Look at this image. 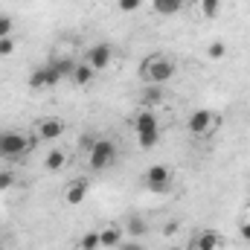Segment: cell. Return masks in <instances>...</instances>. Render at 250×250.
I'll list each match as a JSON object with an SVG mask.
<instances>
[{
  "instance_id": "83f0119b",
  "label": "cell",
  "mask_w": 250,
  "mask_h": 250,
  "mask_svg": "<svg viewBox=\"0 0 250 250\" xmlns=\"http://www.w3.org/2000/svg\"><path fill=\"white\" fill-rule=\"evenodd\" d=\"M239 233H242V239H245V242H250V218H248V221H242Z\"/></svg>"
},
{
  "instance_id": "d6a6232c",
  "label": "cell",
  "mask_w": 250,
  "mask_h": 250,
  "mask_svg": "<svg viewBox=\"0 0 250 250\" xmlns=\"http://www.w3.org/2000/svg\"><path fill=\"white\" fill-rule=\"evenodd\" d=\"M96 250H102V248H96Z\"/></svg>"
},
{
  "instance_id": "6da1fadb",
  "label": "cell",
  "mask_w": 250,
  "mask_h": 250,
  "mask_svg": "<svg viewBox=\"0 0 250 250\" xmlns=\"http://www.w3.org/2000/svg\"><path fill=\"white\" fill-rule=\"evenodd\" d=\"M178 73V64L166 56H148L146 62L140 64V79L146 84H169Z\"/></svg>"
},
{
  "instance_id": "8992f818",
  "label": "cell",
  "mask_w": 250,
  "mask_h": 250,
  "mask_svg": "<svg viewBox=\"0 0 250 250\" xmlns=\"http://www.w3.org/2000/svg\"><path fill=\"white\" fill-rule=\"evenodd\" d=\"M59 82H62V76H59V70H56L53 64H44V67H38V70L29 73V87H32V90L53 87V84H59Z\"/></svg>"
},
{
  "instance_id": "d4e9b609",
  "label": "cell",
  "mask_w": 250,
  "mask_h": 250,
  "mask_svg": "<svg viewBox=\"0 0 250 250\" xmlns=\"http://www.w3.org/2000/svg\"><path fill=\"white\" fill-rule=\"evenodd\" d=\"M96 140H99V137H96V134H84V137H82V140H79V148H82V151H84V154H87V151H90V148H93V146H96Z\"/></svg>"
},
{
  "instance_id": "ba28073f",
  "label": "cell",
  "mask_w": 250,
  "mask_h": 250,
  "mask_svg": "<svg viewBox=\"0 0 250 250\" xmlns=\"http://www.w3.org/2000/svg\"><path fill=\"white\" fill-rule=\"evenodd\" d=\"M189 250H224V239H221V233H215V230H201V233L195 236V242H192Z\"/></svg>"
},
{
  "instance_id": "44dd1931",
  "label": "cell",
  "mask_w": 250,
  "mask_h": 250,
  "mask_svg": "<svg viewBox=\"0 0 250 250\" xmlns=\"http://www.w3.org/2000/svg\"><path fill=\"white\" fill-rule=\"evenodd\" d=\"M160 140V131H146V134H137V146L140 148H154Z\"/></svg>"
},
{
  "instance_id": "9a60e30c",
  "label": "cell",
  "mask_w": 250,
  "mask_h": 250,
  "mask_svg": "<svg viewBox=\"0 0 250 250\" xmlns=\"http://www.w3.org/2000/svg\"><path fill=\"white\" fill-rule=\"evenodd\" d=\"M93 73H96V70H93V67H90L87 62H79L70 79H73V82H76L79 87H84V84H90V82H93Z\"/></svg>"
},
{
  "instance_id": "7c38bea8",
  "label": "cell",
  "mask_w": 250,
  "mask_h": 250,
  "mask_svg": "<svg viewBox=\"0 0 250 250\" xmlns=\"http://www.w3.org/2000/svg\"><path fill=\"white\" fill-rule=\"evenodd\" d=\"M120 245H123V227L120 224H108L105 230H99V248L102 250L120 248Z\"/></svg>"
},
{
  "instance_id": "5b68a950",
  "label": "cell",
  "mask_w": 250,
  "mask_h": 250,
  "mask_svg": "<svg viewBox=\"0 0 250 250\" xmlns=\"http://www.w3.org/2000/svg\"><path fill=\"white\" fill-rule=\"evenodd\" d=\"M146 187L151 189V192H166V189L172 187V169L163 166V163L148 166L146 169Z\"/></svg>"
},
{
  "instance_id": "30bf717a",
  "label": "cell",
  "mask_w": 250,
  "mask_h": 250,
  "mask_svg": "<svg viewBox=\"0 0 250 250\" xmlns=\"http://www.w3.org/2000/svg\"><path fill=\"white\" fill-rule=\"evenodd\" d=\"M134 131L137 134H146V131H160V120L151 108H143L137 117H134Z\"/></svg>"
},
{
  "instance_id": "ac0fdd59",
  "label": "cell",
  "mask_w": 250,
  "mask_h": 250,
  "mask_svg": "<svg viewBox=\"0 0 250 250\" xmlns=\"http://www.w3.org/2000/svg\"><path fill=\"white\" fill-rule=\"evenodd\" d=\"M125 233H128L131 239H143V236L148 233V224H146L143 218H137V215H131V218L125 221Z\"/></svg>"
},
{
  "instance_id": "d6986e66",
  "label": "cell",
  "mask_w": 250,
  "mask_h": 250,
  "mask_svg": "<svg viewBox=\"0 0 250 250\" xmlns=\"http://www.w3.org/2000/svg\"><path fill=\"white\" fill-rule=\"evenodd\" d=\"M201 15L204 18H218L221 15V0H201Z\"/></svg>"
},
{
  "instance_id": "4316f807",
  "label": "cell",
  "mask_w": 250,
  "mask_h": 250,
  "mask_svg": "<svg viewBox=\"0 0 250 250\" xmlns=\"http://www.w3.org/2000/svg\"><path fill=\"white\" fill-rule=\"evenodd\" d=\"M143 6V0H120V9L123 12H137Z\"/></svg>"
},
{
  "instance_id": "7402d4cb",
  "label": "cell",
  "mask_w": 250,
  "mask_h": 250,
  "mask_svg": "<svg viewBox=\"0 0 250 250\" xmlns=\"http://www.w3.org/2000/svg\"><path fill=\"white\" fill-rule=\"evenodd\" d=\"M99 248V233H84L79 239V250H96Z\"/></svg>"
},
{
  "instance_id": "9c48e42d",
  "label": "cell",
  "mask_w": 250,
  "mask_h": 250,
  "mask_svg": "<svg viewBox=\"0 0 250 250\" xmlns=\"http://www.w3.org/2000/svg\"><path fill=\"white\" fill-rule=\"evenodd\" d=\"M64 120H59V117H47V120H41L38 123V137L41 140H59L64 134Z\"/></svg>"
},
{
  "instance_id": "1f68e13d",
  "label": "cell",
  "mask_w": 250,
  "mask_h": 250,
  "mask_svg": "<svg viewBox=\"0 0 250 250\" xmlns=\"http://www.w3.org/2000/svg\"><path fill=\"white\" fill-rule=\"evenodd\" d=\"M248 123H250V117H248Z\"/></svg>"
},
{
  "instance_id": "2e32d148",
  "label": "cell",
  "mask_w": 250,
  "mask_h": 250,
  "mask_svg": "<svg viewBox=\"0 0 250 250\" xmlns=\"http://www.w3.org/2000/svg\"><path fill=\"white\" fill-rule=\"evenodd\" d=\"M151 9L157 12V15H178L181 9H184V0H151Z\"/></svg>"
},
{
  "instance_id": "f1b7e54d",
  "label": "cell",
  "mask_w": 250,
  "mask_h": 250,
  "mask_svg": "<svg viewBox=\"0 0 250 250\" xmlns=\"http://www.w3.org/2000/svg\"><path fill=\"white\" fill-rule=\"evenodd\" d=\"M120 250H143V245H140V242H123Z\"/></svg>"
},
{
  "instance_id": "3957f363",
  "label": "cell",
  "mask_w": 250,
  "mask_h": 250,
  "mask_svg": "<svg viewBox=\"0 0 250 250\" xmlns=\"http://www.w3.org/2000/svg\"><path fill=\"white\" fill-rule=\"evenodd\" d=\"M187 125H189V134H195V137H212L221 128V114H215L209 108H201V111H195L189 117Z\"/></svg>"
},
{
  "instance_id": "277c9868",
  "label": "cell",
  "mask_w": 250,
  "mask_h": 250,
  "mask_svg": "<svg viewBox=\"0 0 250 250\" xmlns=\"http://www.w3.org/2000/svg\"><path fill=\"white\" fill-rule=\"evenodd\" d=\"M29 148H32V143H29V137H26V134H21V131H3L0 157H9V160H15V157L26 154Z\"/></svg>"
},
{
  "instance_id": "603a6c76",
  "label": "cell",
  "mask_w": 250,
  "mask_h": 250,
  "mask_svg": "<svg viewBox=\"0 0 250 250\" xmlns=\"http://www.w3.org/2000/svg\"><path fill=\"white\" fill-rule=\"evenodd\" d=\"M12 29H15V21L9 15H0V38H12Z\"/></svg>"
},
{
  "instance_id": "7a4b0ae2",
  "label": "cell",
  "mask_w": 250,
  "mask_h": 250,
  "mask_svg": "<svg viewBox=\"0 0 250 250\" xmlns=\"http://www.w3.org/2000/svg\"><path fill=\"white\" fill-rule=\"evenodd\" d=\"M117 157H120V148H117V143L114 140H96V146L87 151V166L93 169V172H105V169H111L114 163H117Z\"/></svg>"
},
{
  "instance_id": "e0dca14e",
  "label": "cell",
  "mask_w": 250,
  "mask_h": 250,
  "mask_svg": "<svg viewBox=\"0 0 250 250\" xmlns=\"http://www.w3.org/2000/svg\"><path fill=\"white\" fill-rule=\"evenodd\" d=\"M50 64H53V67L59 70V76H62V79H70L79 62H76V59H70V56H56V59H53Z\"/></svg>"
},
{
  "instance_id": "8fae6325",
  "label": "cell",
  "mask_w": 250,
  "mask_h": 250,
  "mask_svg": "<svg viewBox=\"0 0 250 250\" xmlns=\"http://www.w3.org/2000/svg\"><path fill=\"white\" fill-rule=\"evenodd\" d=\"M87 192H90V184H87V178H79V181H73L70 187L64 189V201L67 204H82L84 198H87Z\"/></svg>"
},
{
  "instance_id": "5bb4252c",
  "label": "cell",
  "mask_w": 250,
  "mask_h": 250,
  "mask_svg": "<svg viewBox=\"0 0 250 250\" xmlns=\"http://www.w3.org/2000/svg\"><path fill=\"white\" fill-rule=\"evenodd\" d=\"M64 166H67V154H64L62 148H50L47 157H44V169L47 172H62Z\"/></svg>"
},
{
  "instance_id": "cb8c5ba5",
  "label": "cell",
  "mask_w": 250,
  "mask_h": 250,
  "mask_svg": "<svg viewBox=\"0 0 250 250\" xmlns=\"http://www.w3.org/2000/svg\"><path fill=\"white\" fill-rule=\"evenodd\" d=\"M12 187H15V175L9 169H3L0 172V192H6V189H12Z\"/></svg>"
},
{
  "instance_id": "4dcf8cb0",
  "label": "cell",
  "mask_w": 250,
  "mask_h": 250,
  "mask_svg": "<svg viewBox=\"0 0 250 250\" xmlns=\"http://www.w3.org/2000/svg\"><path fill=\"white\" fill-rule=\"evenodd\" d=\"M0 146H3V131H0Z\"/></svg>"
},
{
  "instance_id": "f546056e",
  "label": "cell",
  "mask_w": 250,
  "mask_h": 250,
  "mask_svg": "<svg viewBox=\"0 0 250 250\" xmlns=\"http://www.w3.org/2000/svg\"><path fill=\"white\" fill-rule=\"evenodd\" d=\"M163 233H166V236H175V233H178V221H172V224H166V227H163Z\"/></svg>"
},
{
  "instance_id": "484cf974",
  "label": "cell",
  "mask_w": 250,
  "mask_h": 250,
  "mask_svg": "<svg viewBox=\"0 0 250 250\" xmlns=\"http://www.w3.org/2000/svg\"><path fill=\"white\" fill-rule=\"evenodd\" d=\"M15 53V41L12 38H0V59H9Z\"/></svg>"
},
{
  "instance_id": "4fadbf2b",
  "label": "cell",
  "mask_w": 250,
  "mask_h": 250,
  "mask_svg": "<svg viewBox=\"0 0 250 250\" xmlns=\"http://www.w3.org/2000/svg\"><path fill=\"white\" fill-rule=\"evenodd\" d=\"M163 99H166L163 84H146L143 93H140V105H143V108H154V105H160Z\"/></svg>"
},
{
  "instance_id": "52a82bcc",
  "label": "cell",
  "mask_w": 250,
  "mask_h": 250,
  "mask_svg": "<svg viewBox=\"0 0 250 250\" xmlns=\"http://www.w3.org/2000/svg\"><path fill=\"white\" fill-rule=\"evenodd\" d=\"M111 59H114V50H111L108 44H93V47L84 53V62L90 64L93 70H105V67L111 64Z\"/></svg>"
},
{
  "instance_id": "ffe728a7",
  "label": "cell",
  "mask_w": 250,
  "mask_h": 250,
  "mask_svg": "<svg viewBox=\"0 0 250 250\" xmlns=\"http://www.w3.org/2000/svg\"><path fill=\"white\" fill-rule=\"evenodd\" d=\"M227 56V44L224 41H212L209 47H207V59H212V62H221Z\"/></svg>"
}]
</instances>
